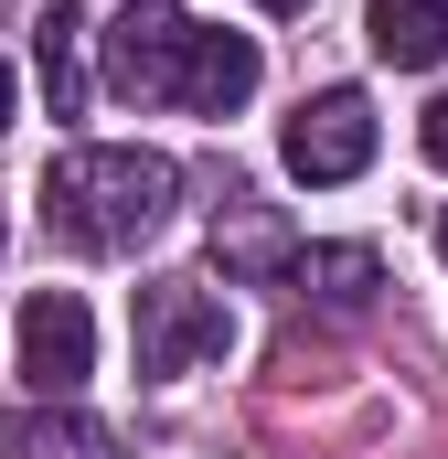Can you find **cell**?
Here are the masks:
<instances>
[{
    "instance_id": "1",
    "label": "cell",
    "mask_w": 448,
    "mask_h": 459,
    "mask_svg": "<svg viewBox=\"0 0 448 459\" xmlns=\"http://www.w3.org/2000/svg\"><path fill=\"white\" fill-rule=\"evenodd\" d=\"M171 204H182V171L160 150H65V160H43V225L75 256L150 246L171 225Z\"/></svg>"
},
{
    "instance_id": "2",
    "label": "cell",
    "mask_w": 448,
    "mask_h": 459,
    "mask_svg": "<svg viewBox=\"0 0 448 459\" xmlns=\"http://www.w3.org/2000/svg\"><path fill=\"white\" fill-rule=\"evenodd\" d=\"M128 342H139V374H150V385H171V374L235 352V299L203 289V278H150V289L128 299Z\"/></svg>"
},
{
    "instance_id": "3",
    "label": "cell",
    "mask_w": 448,
    "mask_h": 459,
    "mask_svg": "<svg viewBox=\"0 0 448 459\" xmlns=\"http://www.w3.org/2000/svg\"><path fill=\"white\" fill-rule=\"evenodd\" d=\"M97 43H108V86L128 108H171L182 97V54H193V11L182 0H128Z\"/></svg>"
},
{
    "instance_id": "4",
    "label": "cell",
    "mask_w": 448,
    "mask_h": 459,
    "mask_svg": "<svg viewBox=\"0 0 448 459\" xmlns=\"http://www.w3.org/2000/svg\"><path fill=\"white\" fill-rule=\"evenodd\" d=\"M11 352H22V385H32L43 406H75V385L97 374V321H86V299H75V289H32Z\"/></svg>"
},
{
    "instance_id": "5",
    "label": "cell",
    "mask_w": 448,
    "mask_h": 459,
    "mask_svg": "<svg viewBox=\"0 0 448 459\" xmlns=\"http://www.w3.org/2000/svg\"><path fill=\"white\" fill-rule=\"evenodd\" d=\"M278 160H289L299 182H352V171L374 160V97H363V86L299 97V117L278 128Z\"/></svg>"
},
{
    "instance_id": "6",
    "label": "cell",
    "mask_w": 448,
    "mask_h": 459,
    "mask_svg": "<svg viewBox=\"0 0 448 459\" xmlns=\"http://www.w3.org/2000/svg\"><path fill=\"white\" fill-rule=\"evenodd\" d=\"M246 97H256V43H246V32H203V22H193L182 97H171V108H193V117H235Z\"/></svg>"
},
{
    "instance_id": "7",
    "label": "cell",
    "mask_w": 448,
    "mask_h": 459,
    "mask_svg": "<svg viewBox=\"0 0 448 459\" xmlns=\"http://www.w3.org/2000/svg\"><path fill=\"white\" fill-rule=\"evenodd\" d=\"M289 289H299L310 310H332V321H363L374 289H384V256H374V246H299V256H289Z\"/></svg>"
},
{
    "instance_id": "8",
    "label": "cell",
    "mask_w": 448,
    "mask_h": 459,
    "mask_svg": "<svg viewBox=\"0 0 448 459\" xmlns=\"http://www.w3.org/2000/svg\"><path fill=\"white\" fill-rule=\"evenodd\" d=\"M86 43H97V22L75 11V0H54L43 22H32V75H43V97H54V117H86Z\"/></svg>"
},
{
    "instance_id": "9",
    "label": "cell",
    "mask_w": 448,
    "mask_h": 459,
    "mask_svg": "<svg viewBox=\"0 0 448 459\" xmlns=\"http://www.w3.org/2000/svg\"><path fill=\"white\" fill-rule=\"evenodd\" d=\"M289 256H299V235L278 225L267 204L235 193V204L214 214V267H224V278H289Z\"/></svg>"
},
{
    "instance_id": "10",
    "label": "cell",
    "mask_w": 448,
    "mask_h": 459,
    "mask_svg": "<svg viewBox=\"0 0 448 459\" xmlns=\"http://www.w3.org/2000/svg\"><path fill=\"white\" fill-rule=\"evenodd\" d=\"M0 459H117V438L86 406H32V417L0 428Z\"/></svg>"
},
{
    "instance_id": "11",
    "label": "cell",
    "mask_w": 448,
    "mask_h": 459,
    "mask_svg": "<svg viewBox=\"0 0 448 459\" xmlns=\"http://www.w3.org/2000/svg\"><path fill=\"white\" fill-rule=\"evenodd\" d=\"M374 54L395 65V75H417V65H448V0H374Z\"/></svg>"
},
{
    "instance_id": "12",
    "label": "cell",
    "mask_w": 448,
    "mask_h": 459,
    "mask_svg": "<svg viewBox=\"0 0 448 459\" xmlns=\"http://www.w3.org/2000/svg\"><path fill=\"white\" fill-rule=\"evenodd\" d=\"M417 150H427V160H438V171H448V97H438V108H427V128H417Z\"/></svg>"
},
{
    "instance_id": "13",
    "label": "cell",
    "mask_w": 448,
    "mask_h": 459,
    "mask_svg": "<svg viewBox=\"0 0 448 459\" xmlns=\"http://www.w3.org/2000/svg\"><path fill=\"white\" fill-rule=\"evenodd\" d=\"M0 128H11V65H0Z\"/></svg>"
},
{
    "instance_id": "14",
    "label": "cell",
    "mask_w": 448,
    "mask_h": 459,
    "mask_svg": "<svg viewBox=\"0 0 448 459\" xmlns=\"http://www.w3.org/2000/svg\"><path fill=\"white\" fill-rule=\"evenodd\" d=\"M256 11H310V0H256Z\"/></svg>"
},
{
    "instance_id": "15",
    "label": "cell",
    "mask_w": 448,
    "mask_h": 459,
    "mask_svg": "<svg viewBox=\"0 0 448 459\" xmlns=\"http://www.w3.org/2000/svg\"><path fill=\"white\" fill-rule=\"evenodd\" d=\"M438 256H448V214H438Z\"/></svg>"
}]
</instances>
